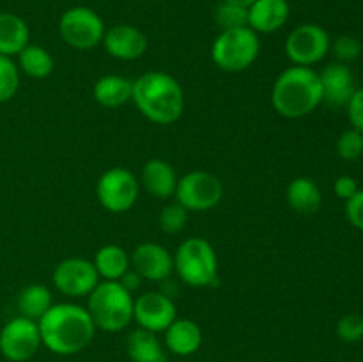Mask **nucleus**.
Returning a JSON list of instances; mask_svg holds the SVG:
<instances>
[{
    "label": "nucleus",
    "mask_w": 363,
    "mask_h": 362,
    "mask_svg": "<svg viewBox=\"0 0 363 362\" xmlns=\"http://www.w3.org/2000/svg\"><path fill=\"white\" fill-rule=\"evenodd\" d=\"M188 209L181 206L179 202L174 201L167 204L160 213V227L167 234H177L186 227L188 224Z\"/></svg>",
    "instance_id": "29"
},
{
    "label": "nucleus",
    "mask_w": 363,
    "mask_h": 362,
    "mask_svg": "<svg viewBox=\"0 0 363 362\" xmlns=\"http://www.w3.org/2000/svg\"><path fill=\"white\" fill-rule=\"evenodd\" d=\"M337 336L344 343H358L363 339V314H344L337 322Z\"/></svg>",
    "instance_id": "31"
},
{
    "label": "nucleus",
    "mask_w": 363,
    "mask_h": 362,
    "mask_svg": "<svg viewBox=\"0 0 363 362\" xmlns=\"http://www.w3.org/2000/svg\"><path fill=\"white\" fill-rule=\"evenodd\" d=\"M20 89V70L13 57L0 55V103H6L16 96Z\"/></svg>",
    "instance_id": "28"
},
{
    "label": "nucleus",
    "mask_w": 363,
    "mask_h": 362,
    "mask_svg": "<svg viewBox=\"0 0 363 362\" xmlns=\"http://www.w3.org/2000/svg\"><path fill=\"white\" fill-rule=\"evenodd\" d=\"M41 343L55 355H77L92 343L96 325L78 304H53L38 322Z\"/></svg>",
    "instance_id": "1"
},
{
    "label": "nucleus",
    "mask_w": 363,
    "mask_h": 362,
    "mask_svg": "<svg viewBox=\"0 0 363 362\" xmlns=\"http://www.w3.org/2000/svg\"><path fill=\"white\" fill-rule=\"evenodd\" d=\"M135 298L119 280H99L87 295V312L96 330L116 334L133 322Z\"/></svg>",
    "instance_id": "4"
},
{
    "label": "nucleus",
    "mask_w": 363,
    "mask_h": 362,
    "mask_svg": "<svg viewBox=\"0 0 363 362\" xmlns=\"http://www.w3.org/2000/svg\"><path fill=\"white\" fill-rule=\"evenodd\" d=\"M321 103V80L314 67H286L273 82L272 105L275 112L286 119H300L308 116Z\"/></svg>",
    "instance_id": "3"
},
{
    "label": "nucleus",
    "mask_w": 363,
    "mask_h": 362,
    "mask_svg": "<svg viewBox=\"0 0 363 362\" xmlns=\"http://www.w3.org/2000/svg\"><path fill=\"white\" fill-rule=\"evenodd\" d=\"M105 31L103 18L87 6L69 7L59 18L60 38L74 50H92L101 45Z\"/></svg>",
    "instance_id": "7"
},
{
    "label": "nucleus",
    "mask_w": 363,
    "mask_h": 362,
    "mask_svg": "<svg viewBox=\"0 0 363 362\" xmlns=\"http://www.w3.org/2000/svg\"><path fill=\"white\" fill-rule=\"evenodd\" d=\"M358 190H360V188H358L357 180H354L353 176H347V174L339 176L335 180V183H333V192H335L337 197L342 199V201H347V199L353 197Z\"/></svg>",
    "instance_id": "35"
},
{
    "label": "nucleus",
    "mask_w": 363,
    "mask_h": 362,
    "mask_svg": "<svg viewBox=\"0 0 363 362\" xmlns=\"http://www.w3.org/2000/svg\"><path fill=\"white\" fill-rule=\"evenodd\" d=\"M30 41V31L21 16L2 11L0 13V55L16 57Z\"/></svg>",
    "instance_id": "23"
},
{
    "label": "nucleus",
    "mask_w": 363,
    "mask_h": 362,
    "mask_svg": "<svg viewBox=\"0 0 363 362\" xmlns=\"http://www.w3.org/2000/svg\"><path fill=\"white\" fill-rule=\"evenodd\" d=\"M177 318V309L172 298L162 291H145L135 298L133 322L140 329L160 334L169 329L170 323Z\"/></svg>",
    "instance_id": "13"
},
{
    "label": "nucleus",
    "mask_w": 363,
    "mask_h": 362,
    "mask_svg": "<svg viewBox=\"0 0 363 362\" xmlns=\"http://www.w3.org/2000/svg\"><path fill=\"white\" fill-rule=\"evenodd\" d=\"M16 57L20 73L27 75L28 78H34V80L48 78L53 73V67H55L53 57L50 55L48 50L39 45H30L28 43Z\"/></svg>",
    "instance_id": "26"
},
{
    "label": "nucleus",
    "mask_w": 363,
    "mask_h": 362,
    "mask_svg": "<svg viewBox=\"0 0 363 362\" xmlns=\"http://www.w3.org/2000/svg\"><path fill=\"white\" fill-rule=\"evenodd\" d=\"M92 263H94V268L101 280H121V277L131 268L130 256L123 247L116 243L99 247Z\"/></svg>",
    "instance_id": "24"
},
{
    "label": "nucleus",
    "mask_w": 363,
    "mask_h": 362,
    "mask_svg": "<svg viewBox=\"0 0 363 362\" xmlns=\"http://www.w3.org/2000/svg\"><path fill=\"white\" fill-rule=\"evenodd\" d=\"M131 102L152 124H174L184 110V91L165 71H147L133 80Z\"/></svg>",
    "instance_id": "2"
},
{
    "label": "nucleus",
    "mask_w": 363,
    "mask_h": 362,
    "mask_svg": "<svg viewBox=\"0 0 363 362\" xmlns=\"http://www.w3.org/2000/svg\"><path fill=\"white\" fill-rule=\"evenodd\" d=\"M223 2H230L236 4V6H243V7H250L255 0H223Z\"/></svg>",
    "instance_id": "37"
},
{
    "label": "nucleus",
    "mask_w": 363,
    "mask_h": 362,
    "mask_svg": "<svg viewBox=\"0 0 363 362\" xmlns=\"http://www.w3.org/2000/svg\"><path fill=\"white\" fill-rule=\"evenodd\" d=\"M43 346L38 322L25 316L9 319L0 329V355L9 362H28Z\"/></svg>",
    "instance_id": "11"
},
{
    "label": "nucleus",
    "mask_w": 363,
    "mask_h": 362,
    "mask_svg": "<svg viewBox=\"0 0 363 362\" xmlns=\"http://www.w3.org/2000/svg\"><path fill=\"white\" fill-rule=\"evenodd\" d=\"M261 39L250 27L220 31L211 45V59L225 73H241L257 60Z\"/></svg>",
    "instance_id": "6"
},
{
    "label": "nucleus",
    "mask_w": 363,
    "mask_h": 362,
    "mask_svg": "<svg viewBox=\"0 0 363 362\" xmlns=\"http://www.w3.org/2000/svg\"><path fill=\"white\" fill-rule=\"evenodd\" d=\"M119 283L123 284V286L126 287L128 291H131V293H133V291L137 290V287H140V284H142V277L138 275V273L135 272L133 268H130V270H128L126 273H124L123 277H121Z\"/></svg>",
    "instance_id": "36"
},
{
    "label": "nucleus",
    "mask_w": 363,
    "mask_h": 362,
    "mask_svg": "<svg viewBox=\"0 0 363 362\" xmlns=\"http://www.w3.org/2000/svg\"><path fill=\"white\" fill-rule=\"evenodd\" d=\"M289 14L287 0H255L248 7V27L257 34H273L287 23Z\"/></svg>",
    "instance_id": "17"
},
{
    "label": "nucleus",
    "mask_w": 363,
    "mask_h": 362,
    "mask_svg": "<svg viewBox=\"0 0 363 362\" xmlns=\"http://www.w3.org/2000/svg\"><path fill=\"white\" fill-rule=\"evenodd\" d=\"M131 268L142 277V280L162 283L174 272V254L169 248L155 241H144L130 256Z\"/></svg>",
    "instance_id": "14"
},
{
    "label": "nucleus",
    "mask_w": 363,
    "mask_h": 362,
    "mask_svg": "<svg viewBox=\"0 0 363 362\" xmlns=\"http://www.w3.org/2000/svg\"><path fill=\"white\" fill-rule=\"evenodd\" d=\"M174 272L186 286H213L218 280V256L206 238H186L176 248Z\"/></svg>",
    "instance_id": "5"
},
{
    "label": "nucleus",
    "mask_w": 363,
    "mask_h": 362,
    "mask_svg": "<svg viewBox=\"0 0 363 362\" xmlns=\"http://www.w3.org/2000/svg\"><path fill=\"white\" fill-rule=\"evenodd\" d=\"M318 73L321 80L323 102L335 109L346 106L353 92L358 89L351 67L342 62H332Z\"/></svg>",
    "instance_id": "16"
},
{
    "label": "nucleus",
    "mask_w": 363,
    "mask_h": 362,
    "mask_svg": "<svg viewBox=\"0 0 363 362\" xmlns=\"http://www.w3.org/2000/svg\"><path fill=\"white\" fill-rule=\"evenodd\" d=\"M140 181L124 167H112L99 176L96 183V197L99 204L110 213L130 212L138 201Z\"/></svg>",
    "instance_id": "8"
},
{
    "label": "nucleus",
    "mask_w": 363,
    "mask_h": 362,
    "mask_svg": "<svg viewBox=\"0 0 363 362\" xmlns=\"http://www.w3.org/2000/svg\"><path fill=\"white\" fill-rule=\"evenodd\" d=\"M174 199L188 212H208L223 199V185L208 170H191L179 177Z\"/></svg>",
    "instance_id": "9"
},
{
    "label": "nucleus",
    "mask_w": 363,
    "mask_h": 362,
    "mask_svg": "<svg viewBox=\"0 0 363 362\" xmlns=\"http://www.w3.org/2000/svg\"><path fill=\"white\" fill-rule=\"evenodd\" d=\"M346 216L351 226L363 231V190H358L346 201Z\"/></svg>",
    "instance_id": "34"
},
{
    "label": "nucleus",
    "mask_w": 363,
    "mask_h": 362,
    "mask_svg": "<svg viewBox=\"0 0 363 362\" xmlns=\"http://www.w3.org/2000/svg\"><path fill=\"white\" fill-rule=\"evenodd\" d=\"M215 21L220 31L248 27V7L230 2H220L215 9Z\"/></svg>",
    "instance_id": "27"
},
{
    "label": "nucleus",
    "mask_w": 363,
    "mask_h": 362,
    "mask_svg": "<svg viewBox=\"0 0 363 362\" xmlns=\"http://www.w3.org/2000/svg\"><path fill=\"white\" fill-rule=\"evenodd\" d=\"M92 96L96 103L105 109H119L131 102L133 96V80L123 75H105L98 78L92 87Z\"/></svg>",
    "instance_id": "21"
},
{
    "label": "nucleus",
    "mask_w": 363,
    "mask_h": 362,
    "mask_svg": "<svg viewBox=\"0 0 363 362\" xmlns=\"http://www.w3.org/2000/svg\"><path fill=\"white\" fill-rule=\"evenodd\" d=\"M330 48L335 53L337 62L347 64L353 62V60H357L358 57H360L362 43L358 41L354 35H339V38L332 43Z\"/></svg>",
    "instance_id": "32"
},
{
    "label": "nucleus",
    "mask_w": 363,
    "mask_h": 362,
    "mask_svg": "<svg viewBox=\"0 0 363 362\" xmlns=\"http://www.w3.org/2000/svg\"><path fill=\"white\" fill-rule=\"evenodd\" d=\"M101 45L106 53L117 60H137L147 52L145 34L130 23H119L106 28Z\"/></svg>",
    "instance_id": "15"
},
{
    "label": "nucleus",
    "mask_w": 363,
    "mask_h": 362,
    "mask_svg": "<svg viewBox=\"0 0 363 362\" xmlns=\"http://www.w3.org/2000/svg\"><path fill=\"white\" fill-rule=\"evenodd\" d=\"M286 199L289 208L298 215H314L323 204L321 188L312 177H294L286 190Z\"/></svg>",
    "instance_id": "20"
},
{
    "label": "nucleus",
    "mask_w": 363,
    "mask_h": 362,
    "mask_svg": "<svg viewBox=\"0 0 363 362\" xmlns=\"http://www.w3.org/2000/svg\"><path fill=\"white\" fill-rule=\"evenodd\" d=\"M337 155L342 160L347 162H353L358 160L363 155V133L362 131L354 130H346L337 141Z\"/></svg>",
    "instance_id": "30"
},
{
    "label": "nucleus",
    "mask_w": 363,
    "mask_h": 362,
    "mask_svg": "<svg viewBox=\"0 0 363 362\" xmlns=\"http://www.w3.org/2000/svg\"><path fill=\"white\" fill-rule=\"evenodd\" d=\"M126 351L131 362H169L165 344L158 339V334L140 327L128 336Z\"/></svg>",
    "instance_id": "22"
},
{
    "label": "nucleus",
    "mask_w": 363,
    "mask_h": 362,
    "mask_svg": "<svg viewBox=\"0 0 363 362\" xmlns=\"http://www.w3.org/2000/svg\"><path fill=\"white\" fill-rule=\"evenodd\" d=\"M330 46V35L321 25L301 23L289 32L284 50L293 66L312 67L328 55Z\"/></svg>",
    "instance_id": "10"
},
{
    "label": "nucleus",
    "mask_w": 363,
    "mask_h": 362,
    "mask_svg": "<svg viewBox=\"0 0 363 362\" xmlns=\"http://www.w3.org/2000/svg\"><path fill=\"white\" fill-rule=\"evenodd\" d=\"M163 334H165L163 337L165 350L177 357H190L202 346L201 327L190 318H176Z\"/></svg>",
    "instance_id": "18"
},
{
    "label": "nucleus",
    "mask_w": 363,
    "mask_h": 362,
    "mask_svg": "<svg viewBox=\"0 0 363 362\" xmlns=\"http://www.w3.org/2000/svg\"><path fill=\"white\" fill-rule=\"evenodd\" d=\"M346 109L347 119H350L351 126L363 133V87L357 89V91L353 92L351 99L347 102Z\"/></svg>",
    "instance_id": "33"
},
{
    "label": "nucleus",
    "mask_w": 363,
    "mask_h": 362,
    "mask_svg": "<svg viewBox=\"0 0 363 362\" xmlns=\"http://www.w3.org/2000/svg\"><path fill=\"white\" fill-rule=\"evenodd\" d=\"M52 280L59 293L69 298H80L87 297L101 279L92 261L85 258H67L53 268Z\"/></svg>",
    "instance_id": "12"
},
{
    "label": "nucleus",
    "mask_w": 363,
    "mask_h": 362,
    "mask_svg": "<svg viewBox=\"0 0 363 362\" xmlns=\"http://www.w3.org/2000/svg\"><path fill=\"white\" fill-rule=\"evenodd\" d=\"M16 305L20 316L39 322L53 305L52 291L45 284H28L18 295Z\"/></svg>",
    "instance_id": "25"
},
{
    "label": "nucleus",
    "mask_w": 363,
    "mask_h": 362,
    "mask_svg": "<svg viewBox=\"0 0 363 362\" xmlns=\"http://www.w3.org/2000/svg\"><path fill=\"white\" fill-rule=\"evenodd\" d=\"M177 181H179V177L167 160L151 158L142 167L140 185L152 197L162 199V201L174 197Z\"/></svg>",
    "instance_id": "19"
}]
</instances>
